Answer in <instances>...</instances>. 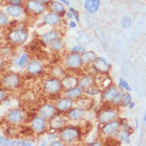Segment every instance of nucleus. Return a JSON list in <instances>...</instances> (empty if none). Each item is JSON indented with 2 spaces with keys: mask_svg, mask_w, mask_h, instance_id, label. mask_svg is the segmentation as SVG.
<instances>
[{
  "mask_svg": "<svg viewBox=\"0 0 146 146\" xmlns=\"http://www.w3.org/2000/svg\"><path fill=\"white\" fill-rule=\"evenodd\" d=\"M30 33L27 27L25 26H10L5 31V41L14 47L24 46L29 40Z\"/></svg>",
  "mask_w": 146,
  "mask_h": 146,
  "instance_id": "f257e3e1",
  "label": "nucleus"
},
{
  "mask_svg": "<svg viewBox=\"0 0 146 146\" xmlns=\"http://www.w3.org/2000/svg\"><path fill=\"white\" fill-rule=\"evenodd\" d=\"M82 131L79 126L66 125L59 130L58 137L64 144H73L81 138Z\"/></svg>",
  "mask_w": 146,
  "mask_h": 146,
  "instance_id": "f03ea898",
  "label": "nucleus"
},
{
  "mask_svg": "<svg viewBox=\"0 0 146 146\" xmlns=\"http://www.w3.org/2000/svg\"><path fill=\"white\" fill-rule=\"evenodd\" d=\"M42 90L49 97H59L60 94L63 92L61 79L49 76L42 82Z\"/></svg>",
  "mask_w": 146,
  "mask_h": 146,
  "instance_id": "7ed1b4c3",
  "label": "nucleus"
},
{
  "mask_svg": "<svg viewBox=\"0 0 146 146\" xmlns=\"http://www.w3.org/2000/svg\"><path fill=\"white\" fill-rule=\"evenodd\" d=\"M63 65L65 69L69 73H77L79 70H81L83 67L81 60V54L75 52H67L65 53L63 58Z\"/></svg>",
  "mask_w": 146,
  "mask_h": 146,
  "instance_id": "20e7f679",
  "label": "nucleus"
},
{
  "mask_svg": "<svg viewBox=\"0 0 146 146\" xmlns=\"http://www.w3.org/2000/svg\"><path fill=\"white\" fill-rule=\"evenodd\" d=\"M21 85V76L15 72H9L4 74L0 80V86L7 91H15L19 89Z\"/></svg>",
  "mask_w": 146,
  "mask_h": 146,
  "instance_id": "39448f33",
  "label": "nucleus"
},
{
  "mask_svg": "<svg viewBox=\"0 0 146 146\" xmlns=\"http://www.w3.org/2000/svg\"><path fill=\"white\" fill-rule=\"evenodd\" d=\"M24 8L26 15L31 17H41L48 10L47 4L43 3L38 0H25Z\"/></svg>",
  "mask_w": 146,
  "mask_h": 146,
  "instance_id": "423d86ee",
  "label": "nucleus"
},
{
  "mask_svg": "<svg viewBox=\"0 0 146 146\" xmlns=\"http://www.w3.org/2000/svg\"><path fill=\"white\" fill-rule=\"evenodd\" d=\"M118 118V110L115 107L107 105L98 110L97 112V121L99 125L106 124V123L112 122Z\"/></svg>",
  "mask_w": 146,
  "mask_h": 146,
  "instance_id": "0eeeda50",
  "label": "nucleus"
},
{
  "mask_svg": "<svg viewBox=\"0 0 146 146\" xmlns=\"http://www.w3.org/2000/svg\"><path fill=\"white\" fill-rule=\"evenodd\" d=\"M42 26H47L50 28H59L60 25L63 23V17L57 13H53L47 10L41 17Z\"/></svg>",
  "mask_w": 146,
  "mask_h": 146,
  "instance_id": "6e6552de",
  "label": "nucleus"
},
{
  "mask_svg": "<svg viewBox=\"0 0 146 146\" xmlns=\"http://www.w3.org/2000/svg\"><path fill=\"white\" fill-rule=\"evenodd\" d=\"M61 36V31L58 28H50L49 30L41 33L38 36V42L43 46H50L54 41H57L58 38Z\"/></svg>",
  "mask_w": 146,
  "mask_h": 146,
  "instance_id": "1a4fd4ad",
  "label": "nucleus"
},
{
  "mask_svg": "<svg viewBox=\"0 0 146 146\" xmlns=\"http://www.w3.org/2000/svg\"><path fill=\"white\" fill-rule=\"evenodd\" d=\"M111 64L102 57H96L91 64V68L96 75H108L111 70Z\"/></svg>",
  "mask_w": 146,
  "mask_h": 146,
  "instance_id": "9d476101",
  "label": "nucleus"
},
{
  "mask_svg": "<svg viewBox=\"0 0 146 146\" xmlns=\"http://www.w3.org/2000/svg\"><path fill=\"white\" fill-rule=\"evenodd\" d=\"M121 129V124H119V119H115L112 122L102 124L99 127V131L102 135L105 137H114L117 133V131Z\"/></svg>",
  "mask_w": 146,
  "mask_h": 146,
  "instance_id": "9b49d317",
  "label": "nucleus"
},
{
  "mask_svg": "<svg viewBox=\"0 0 146 146\" xmlns=\"http://www.w3.org/2000/svg\"><path fill=\"white\" fill-rule=\"evenodd\" d=\"M58 114V111L54 107V104L52 102H46L40 106V108L37 110V115L43 117L46 121H49L52 117H54Z\"/></svg>",
  "mask_w": 146,
  "mask_h": 146,
  "instance_id": "f8f14e48",
  "label": "nucleus"
},
{
  "mask_svg": "<svg viewBox=\"0 0 146 146\" xmlns=\"http://www.w3.org/2000/svg\"><path fill=\"white\" fill-rule=\"evenodd\" d=\"M75 105V102L73 99H70L68 97H65V96H62V97H59L56 99L54 102V107L58 111V114H65L67 113L69 110L72 109Z\"/></svg>",
  "mask_w": 146,
  "mask_h": 146,
  "instance_id": "ddd939ff",
  "label": "nucleus"
},
{
  "mask_svg": "<svg viewBox=\"0 0 146 146\" xmlns=\"http://www.w3.org/2000/svg\"><path fill=\"white\" fill-rule=\"evenodd\" d=\"M30 128L35 133H44L45 131L48 129V121H46V119H44L43 117L38 116L36 114L31 118Z\"/></svg>",
  "mask_w": 146,
  "mask_h": 146,
  "instance_id": "4468645a",
  "label": "nucleus"
},
{
  "mask_svg": "<svg viewBox=\"0 0 146 146\" xmlns=\"http://www.w3.org/2000/svg\"><path fill=\"white\" fill-rule=\"evenodd\" d=\"M118 88L116 85L110 84L108 86H106L105 89L100 91V99L102 102L106 105H110V102L113 100V98L117 95L118 93Z\"/></svg>",
  "mask_w": 146,
  "mask_h": 146,
  "instance_id": "2eb2a0df",
  "label": "nucleus"
},
{
  "mask_svg": "<svg viewBox=\"0 0 146 146\" xmlns=\"http://www.w3.org/2000/svg\"><path fill=\"white\" fill-rule=\"evenodd\" d=\"M45 65L44 63L37 59H31L29 61L27 67H26V72L27 74L31 75V76H40L44 73Z\"/></svg>",
  "mask_w": 146,
  "mask_h": 146,
  "instance_id": "dca6fc26",
  "label": "nucleus"
},
{
  "mask_svg": "<svg viewBox=\"0 0 146 146\" xmlns=\"http://www.w3.org/2000/svg\"><path fill=\"white\" fill-rule=\"evenodd\" d=\"M3 10L9 16L11 17V19L18 21L19 18L24 17L26 15L24 5H10V4H4Z\"/></svg>",
  "mask_w": 146,
  "mask_h": 146,
  "instance_id": "f3484780",
  "label": "nucleus"
},
{
  "mask_svg": "<svg viewBox=\"0 0 146 146\" xmlns=\"http://www.w3.org/2000/svg\"><path fill=\"white\" fill-rule=\"evenodd\" d=\"M5 119L11 125H18V124L24 122L25 112L21 109H17V108L10 110L8 113H7Z\"/></svg>",
  "mask_w": 146,
  "mask_h": 146,
  "instance_id": "a211bd4d",
  "label": "nucleus"
},
{
  "mask_svg": "<svg viewBox=\"0 0 146 146\" xmlns=\"http://www.w3.org/2000/svg\"><path fill=\"white\" fill-rule=\"evenodd\" d=\"M66 116L63 114H57L54 117L48 121V129L52 131H59L66 125Z\"/></svg>",
  "mask_w": 146,
  "mask_h": 146,
  "instance_id": "6ab92c4d",
  "label": "nucleus"
},
{
  "mask_svg": "<svg viewBox=\"0 0 146 146\" xmlns=\"http://www.w3.org/2000/svg\"><path fill=\"white\" fill-rule=\"evenodd\" d=\"M85 115H86V110L82 109L80 107H73L67 113H65L66 118H68L69 121H74V122L82 121L85 117Z\"/></svg>",
  "mask_w": 146,
  "mask_h": 146,
  "instance_id": "aec40b11",
  "label": "nucleus"
},
{
  "mask_svg": "<svg viewBox=\"0 0 146 146\" xmlns=\"http://www.w3.org/2000/svg\"><path fill=\"white\" fill-rule=\"evenodd\" d=\"M95 84V76L93 74H82L78 77V86L84 92L85 90Z\"/></svg>",
  "mask_w": 146,
  "mask_h": 146,
  "instance_id": "412c9836",
  "label": "nucleus"
},
{
  "mask_svg": "<svg viewBox=\"0 0 146 146\" xmlns=\"http://www.w3.org/2000/svg\"><path fill=\"white\" fill-rule=\"evenodd\" d=\"M61 82L62 86H63V91L72 89L74 86H77L78 85V76H76L75 74L67 72V74L61 79Z\"/></svg>",
  "mask_w": 146,
  "mask_h": 146,
  "instance_id": "4be33fe9",
  "label": "nucleus"
},
{
  "mask_svg": "<svg viewBox=\"0 0 146 146\" xmlns=\"http://www.w3.org/2000/svg\"><path fill=\"white\" fill-rule=\"evenodd\" d=\"M100 4H102V0H84L83 9L88 14L93 15V14L98 12V10L100 8Z\"/></svg>",
  "mask_w": 146,
  "mask_h": 146,
  "instance_id": "5701e85b",
  "label": "nucleus"
},
{
  "mask_svg": "<svg viewBox=\"0 0 146 146\" xmlns=\"http://www.w3.org/2000/svg\"><path fill=\"white\" fill-rule=\"evenodd\" d=\"M47 9H48L49 11H51V12L61 15L62 17H64V14L66 12V10H67L64 4L60 2V1H57V0H51L47 4Z\"/></svg>",
  "mask_w": 146,
  "mask_h": 146,
  "instance_id": "b1692460",
  "label": "nucleus"
},
{
  "mask_svg": "<svg viewBox=\"0 0 146 146\" xmlns=\"http://www.w3.org/2000/svg\"><path fill=\"white\" fill-rule=\"evenodd\" d=\"M62 94H63V96H65V97H68V98H70V99H73L74 102L79 99V98L82 97V96L84 95V94H83V91H82L78 85L77 86H74L72 89L64 90V91L62 92Z\"/></svg>",
  "mask_w": 146,
  "mask_h": 146,
  "instance_id": "393cba45",
  "label": "nucleus"
},
{
  "mask_svg": "<svg viewBox=\"0 0 146 146\" xmlns=\"http://www.w3.org/2000/svg\"><path fill=\"white\" fill-rule=\"evenodd\" d=\"M30 60H31V58H30V53L27 52V51H25V52L21 53L18 57L15 58V60H14V64L16 65L19 69H26V67H27V65H28V63H29Z\"/></svg>",
  "mask_w": 146,
  "mask_h": 146,
  "instance_id": "a878e982",
  "label": "nucleus"
},
{
  "mask_svg": "<svg viewBox=\"0 0 146 146\" xmlns=\"http://www.w3.org/2000/svg\"><path fill=\"white\" fill-rule=\"evenodd\" d=\"M97 54L93 50H85L84 52L81 54V60L83 66H91V64L96 59Z\"/></svg>",
  "mask_w": 146,
  "mask_h": 146,
  "instance_id": "bb28decb",
  "label": "nucleus"
},
{
  "mask_svg": "<svg viewBox=\"0 0 146 146\" xmlns=\"http://www.w3.org/2000/svg\"><path fill=\"white\" fill-rule=\"evenodd\" d=\"M49 74H50L51 77L58 78V79H62V78L67 74V70L65 69L64 66H61V65L58 64V65H53L52 67L50 68Z\"/></svg>",
  "mask_w": 146,
  "mask_h": 146,
  "instance_id": "cd10ccee",
  "label": "nucleus"
},
{
  "mask_svg": "<svg viewBox=\"0 0 146 146\" xmlns=\"http://www.w3.org/2000/svg\"><path fill=\"white\" fill-rule=\"evenodd\" d=\"M11 17L5 13L3 9H0V29H7L11 24Z\"/></svg>",
  "mask_w": 146,
  "mask_h": 146,
  "instance_id": "c85d7f7f",
  "label": "nucleus"
},
{
  "mask_svg": "<svg viewBox=\"0 0 146 146\" xmlns=\"http://www.w3.org/2000/svg\"><path fill=\"white\" fill-rule=\"evenodd\" d=\"M114 137L119 143H124V144H129L130 143V133L125 130L119 129Z\"/></svg>",
  "mask_w": 146,
  "mask_h": 146,
  "instance_id": "c756f323",
  "label": "nucleus"
},
{
  "mask_svg": "<svg viewBox=\"0 0 146 146\" xmlns=\"http://www.w3.org/2000/svg\"><path fill=\"white\" fill-rule=\"evenodd\" d=\"M49 48L52 50L53 52H61L65 49V41L60 37V38H58L57 41H54L52 44L49 46Z\"/></svg>",
  "mask_w": 146,
  "mask_h": 146,
  "instance_id": "7c9ffc66",
  "label": "nucleus"
},
{
  "mask_svg": "<svg viewBox=\"0 0 146 146\" xmlns=\"http://www.w3.org/2000/svg\"><path fill=\"white\" fill-rule=\"evenodd\" d=\"M76 41H77V44H81L85 46V45H88L90 43V38L84 31H78Z\"/></svg>",
  "mask_w": 146,
  "mask_h": 146,
  "instance_id": "2f4dec72",
  "label": "nucleus"
},
{
  "mask_svg": "<svg viewBox=\"0 0 146 146\" xmlns=\"http://www.w3.org/2000/svg\"><path fill=\"white\" fill-rule=\"evenodd\" d=\"M13 45L7 43L5 45H2L0 47V57H9L13 52Z\"/></svg>",
  "mask_w": 146,
  "mask_h": 146,
  "instance_id": "473e14b6",
  "label": "nucleus"
},
{
  "mask_svg": "<svg viewBox=\"0 0 146 146\" xmlns=\"http://www.w3.org/2000/svg\"><path fill=\"white\" fill-rule=\"evenodd\" d=\"M99 93H100V90H99V88L96 84L92 85L91 88H89V89L85 90L84 92H83L85 96H89V97H95Z\"/></svg>",
  "mask_w": 146,
  "mask_h": 146,
  "instance_id": "72a5a7b5",
  "label": "nucleus"
},
{
  "mask_svg": "<svg viewBox=\"0 0 146 146\" xmlns=\"http://www.w3.org/2000/svg\"><path fill=\"white\" fill-rule=\"evenodd\" d=\"M130 102H132V96H131V94L128 93V92H127V93H124L119 107H121V108H127L128 105L130 104Z\"/></svg>",
  "mask_w": 146,
  "mask_h": 146,
  "instance_id": "f704fd0d",
  "label": "nucleus"
},
{
  "mask_svg": "<svg viewBox=\"0 0 146 146\" xmlns=\"http://www.w3.org/2000/svg\"><path fill=\"white\" fill-rule=\"evenodd\" d=\"M124 93H125V92H124L123 90H119L117 95L113 98V100H112V102H110V106L115 107V108H118L119 105H121V100H122V97H123V95H124Z\"/></svg>",
  "mask_w": 146,
  "mask_h": 146,
  "instance_id": "c9c22d12",
  "label": "nucleus"
},
{
  "mask_svg": "<svg viewBox=\"0 0 146 146\" xmlns=\"http://www.w3.org/2000/svg\"><path fill=\"white\" fill-rule=\"evenodd\" d=\"M118 88H119V90L126 91V92H128V93H130V92L132 91L130 84L126 81L124 78H119V80H118Z\"/></svg>",
  "mask_w": 146,
  "mask_h": 146,
  "instance_id": "e433bc0d",
  "label": "nucleus"
},
{
  "mask_svg": "<svg viewBox=\"0 0 146 146\" xmlns=\"http://www.w3.org/2000/svg\"><path fill=\"white\" fill-rule=\"evenodd\" d=\"M118 119H119V124H121V129L125 130V131H127V132H129L130 134L133 132L134 129L128 124V123H127L126 118H118Z\"/></svg>",
  "mask_w": 146,
  "mask_h": 146,
  "instance_id": "4c0bfd02",
  "label": "nucleus"
},
{
  "mask_svg": "<svg viewBox=\"0 0 146 146\" xmlns=\"http://www.w3.org/2000/svg\"><path fill=\"white\" fill-rule=\"evenodd\" d=\"M85 50H86V47H85L84 45H81V44L74 45V46H72V47H70V49H69V51H70V52L79 53V54H82Z\"/></svg>",
  "mask_w": 146,
  "mask_h": 146,
  "instance_id": "58836bf2",
  "label": "nucleus"
},
{
  "mask_svg": "<svg viewBox=\"0 0 146 146\" xmlns=\"http://www.w3.org/2000/svg\"><path fill=\"white\" fill-rule=\"evenodd\" d=\"M131 26H132V21H131V18L129 16H124L121 19V27L123 29H125V30L130 29Z\"/></svg>",
  "mask_w": 146,
  "mask_h": 146,
  "instance_id": "ea45409f",
  "label": "nucleus"
},
{
  "mask_svg": "<svg viewBox=\"0 0 146 146\" xmlns=\"http://www.w3.org/2000/svg\"><path fill=\"white\" fill-rule=\"evenodd\" d=\"M67 10L74 15V21H76L77 24H79V23H80V12L78 11L77 9H75L74 7H70V5L67 8Z\"/></svg>",
  "mask_w": 146,
  "mask_h": 146,
  "instance_id": "a19ab883",
  "label": "nucleus"
},
{
  "mask_svg": "<svg viewBox=\"0 0 146 146\" xmlns=\"http://www.w3.org/2000/svg\"><path fill=\"white\" fill-rule=\"evenodd\" d=\"M4 4H10V5H24L25 0H4Z\"/></svg>",
  "mask_w": 146,
  "mask_h": 146,
  "instance_id": "79ce46f5",
  "label": "nucleus"
},
{
  "mask_svg": "<svg viewBox=\"0 0 146 146\" xmlns=\"http://www.w3.org/2000/svg\"><path fill=\"white\" fill-rule=\"evenodd\" d=\"M8 91L5 89H3L2 86H0V104L3 102L7 98H8Z\"/></svg>",
  "mask_w": 146,
  "mask_h": 146,
  "instance_id": "37998d69",
  "label": "nucleus"
},
{
  "mask_svg": "<svg viewBox=\"0 0 146 146\" xmlns=\"http://www.w3.org/2000/svg\"><path fill=\"white\" fill-rule=\"evenodd\" d=\"M48 146H64V143L59 139V140H53V141H51L48 144Z\"/></svg>",
  "mask_w": 146,
  "mask_h": 146,
  "instance_id": "c03bdc74",
  "label": "nucleus"
},
{
  "mask_svg": "<svg viewBox=\"0 0 146 146\" xmlns=\"http://www.w3.org/2000/svg\"><path fill=\"white\" fill-rule=\"evenodd\" d=\"M15 146H33V144L31 142H29V141H18L17 143V145Z\"/></svg>",
  "mask_w": 146,
  "mask_h": 146,
  "instance_id": "a18cd8bd",
  "label": "nucleus"
},
{
  "mask_svg": "<svg viewBox=\"0 0 146 146\" xmlns=\"http://www.w3.org/2000/svg\"><path fill=\"white\" fill-rule=\"evenodd\" d=\"M64 18H66L67 21H73V19H74V15L70 12H69L68 10H66V12H65V14H64Z\"/></svg>",
  "mask_w": 146,
  "mask_h": 146,
  "instance_id": "49530a36",
  "label": "nucleus"
},
{
  "mask_svg": "<svg viewBox=\"0 0 146 146\" xmlns=\"http://www.w3.org/2000/svg\"><path fill=\"white\" fill-rule=\"evenodd\" d=\"M77 23L74 21H68V24H67V26H68V28L69 29H76L77 28Z\"/></svg>",
  "mask_w": 146,
  "mask_h": 146,
  "instance_id": "de8ad7c7",
  "label": "nucleus"
},
{
  "mask_svg": "<svg viewBox=\"0 0 146 146\" xmlns=\"http://www.w3.org/2000/svg\"><path fill=\"white\" fill-rule=\"evenodd\" d=\"M88 146H104V145H102V143L100 141H93V142L89 143Z\"/></svg>",
  "mask_w": 146,
  "mask_h": 146,
  "instance_id": "09e8293b",
  "label": "nucleus"
},
{
  "mask_svg": "<svg viewBox=\"0 0 146 146\" xmlns=\"http://www.w3.org/2000/svg\"><path fill=\"white\" fill-rule=\"evenodd\" d=\"M7 137H4V135H0V146H4V143L7 141Z\"/></svg>",
  "mask_w": 146,
  "mask_h": 146,
  "instance_id": "8fccbe9b",
  "label": "nucleus"
},
{
  "mask_svg": "<svg viewBox=\"0 0 146 146\" xmlns=\"http://www.w3.org/2000/svg\"><path fill=\"white\" fill-rule=\"evenodd\" d=\"M57 1H60V2H62V3L64 4L65 7H67V8H68L69 5H70V3H69L68 0H57Z\"/></svg>",
  "mask_w": 146,
  "mask_h": 146,
  "instance_id": "3c124183",
  "label": "nucleus"
},
{
  "mask_svg": "<svg viewBox=\"0 0 146 146\" xmlns=\"http://www.w3.org/2000/svg\"><path fill=\"white\" fill-rule=\"evenodd\" d=\"M134 107H135V102H130V104L128 105V107H127V108H128L129 110H132Z\"/></svg>",
  "mask_w": 146,
  "mask_h": 146,
  "instance_id": "603ef678",
  "label": "nucleus"
},
{
  "mask_svg": "<svg viewBox=\"0 0 146 146\" xmlns=\"http://www.w3.org/2000/svg\"><path fill=\"white\" fill-rule=\"evenodd\" d=\"M134 124H135V126H134L133 129H134V130H137V129L139 128V121L137 119V118H135V121H134Z\"/></svg>",
  "mask_w": 146,
  "mask_h": 146,
  "instance_id": "864d4df0",
  "label": "nucleus"
},
{
  "mask_svg": "<svg viewBox=\"0 0 146 146\" xmlns=\"http://www.w3.org/2000/svg\"><path fill=\"white\" fill-rule=\"evenodd\" d=\"M38 1H41V2H43V3H45V4H48L51 0H38Z\"/></svg>",
  "mask_w": 146,
  "mask_h": 146,
  "instance_id": "5fc2aeb1",
  "label": "nucleus"
},
{
  "mask_svg": "<svg viewBox=\"0 0 146 146\" xmlns=\"http://www.w3.org/2000/svg\"><path fill=\"white\" fill-rule=\"evenodd\" d=\"M41 146H48V145L46 144V141H43V142L41 143Z\"/></svg>",
  "mask_w": 146,
  "mask_h": 146,
  "instance_id": "6e6d98bb",
  "label": "nucleus"
},
{
  "mask_svg": "<svg viewBox=\"0 0 146 146\" xmlns=\"http://www.w3.org/2000/svg\"><path fill=\"white\" fill-rule=\"evenodd\" d=\"M0 5H4V0H0Z\"/></svg>",
  "mask_w": 146,
  "mask_h": 146,
  "instance_id": "4d7b16f0",
  "label": "nucleus"
},
{
  "mask_svg": "<svg viewBox=\"0 0 146 146\" xmlns=\"http://www.w3.org/2000/svg\"><path fill=\"white\" fill-rule=\"evenodd\" d=\"M144 124L146 125V113L144 114Z\"/></svg>",
  "mask_w": 146,
  "mask_h": 146,
  "instance_id": "13d9d810",
  "label": "nucleus"
},
{
  "mask_svg": "<svg viewBox=\"0 0 146 146\" xmlns=\"http://www.w3.org/2000/svg\"><path fill=\"white\" fill-rule=\"evenodd\" d=\"M1 66H2V60H0V68H1Z\"/></svg>",
  "mask_w": 146,
  "mask_h": 146,
  "instance_id": "bf43d9fd",
  "label": "nucleus"
}]
</instances>
